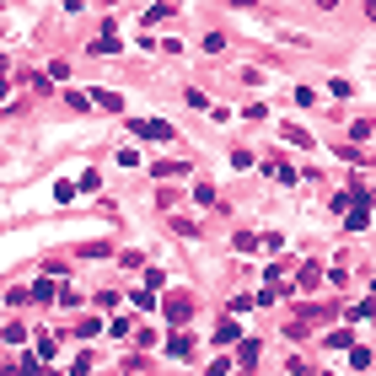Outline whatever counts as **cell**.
<instances>
[{"label": "cell", "instance_id": "1", "mask_svg": "<svg viewBox=\"0 0 376 376\" xmlns=\"http://www.w3.org/2000/svg\"><path fill=\"white\" fill-rule=\"evenodd\" d=\"M161 317H167L172 328H183L188 317H194V296H188V291H172L167 301H161Z\"/></svg>", "mask_w": 376, "mask_h": 376}, {"label": "cell", "instance_id": "2", "mask_svg": "<svg viewBox=\"0 0 376 376\" xmlns=\"http://www.w3.org/2000/svg\"><path fill=\"white\" fill-rule=\"evenodd\" d=\"M134 134H151V140H172V129L161 119H134Z\"/></svg>", "mask_w": 376, "mask_h": 376}, {"label": "cell", "instance_id": "3", "mask_svg": "<svg viewBox=\"0 0 376 376\" xmlns=\"http://www.w3.org/2000/svg\"><path fill=\"white\" fill-rule=\"evenodd\" d=\"M323 285V269L317 264H301V274H296V291H317Z\"/></svg>", "mask_w": 376, "mask_h": 376}, {"label": "cell", "instance_id": "4", "mask_svg": "<svg viewBox=\"0 0 376 376\" xmlns=\"http://www.w3.org/2000/svg\"><path fill=\"white\" fill-rule=\"evenodd\" d=\"M215 344H242V328L231 323V317H220L215 323Z\"/></svg>", "mask_w": 376, "mask_h": 376}, {"label": "cell", "instance_id": "5", "mask_svg": "<svg viewBox=\"0 0 376 376\" xmlns=\"http://www.w3.org/2000/svg\"><path fill=\"white\" fill-rule=\"evenodd\" d=\"M167 355H178V360H188V355H194V339H188V333H172V339H167Z\"/></svg>", "mask_w": 376, "mask_h": 376}, {"label": "cell", "instance_id": "6", "mask_svg": "<svg viewBox=\"0 0 376 376\" xmlns=\"http://www.w3.org/2000/svg\"><path fill=\"white\" fill-rule=\"evenodd\" d=\"M92 102H97L102 113H124V97H119V92H92Z\"/></svg>", "mask_w": 376, "mask_h": 376}, {"label": "cell", "instance_id": "7", "mask_svg": "<svg viewBox=\"0 0 376 376\" xmlns=\"http://www.w3.org/2000/svg\"><path fill=\"white\" fill-rule=\"evenodd\" d=\"M97 54H119V33H113V22H102V38H97Z\"/></svg>", "mask_w": 376, "mask_h": 376}, {"label": "cell", "instance_id": "8", "mask_svg": "<svg viewBox=\"0 0 376 376\" xmlns=\"http://www.w3.org/2000/svg\"><path fill=\"white\" fill-rule=\"evenodd\" d=\"M264 172H269V178H279V183H296V172L285 167V161H279V156H269V161H264Z\"/></svg>", "mask_w": 376, "mask_h": 376}, {"label": "cell", "instance_id": "9", "mask_svg": "<svg viewBox=\"0 0 376 376\" xmlns=\"http://www.w3.org/2000/svg\"><path fill=\"white\" fill-rule=\"evenodd\" d=\"M33 301H60V285H54V279H38V285H33Z\"/></svg>", "mask_w": 376, "mask_h": 376}, {"label": "cell", "instance_id": "10", "mask_svg": "<svg viewBox=\"0 0 376 376\" xmlns=\"http://www.w3.org/2000/svg\"><path fill=\"white\" fill-rule=\"evenodd\" d=\"M237 365H247V371L258 365V339H242V355H237Z\"/></svg>", "mask_w": 376, "mask_h": 376}, {"label": "cell", "instance_id": "11", "mask_svg": "<svg viewBox=\"0 0 376 376\" xmlns=\"http://www.w3.org/2000/svg\"><path fill=\"white\" fill-rule=\"evenodd\" d=\"M285 140H291V146H312V134H306L301 124H285Z\"/></svg>", "mask_w": 376, "mask_h": 376}, {"label": "cell", "instance_id": "12", "mask_svg": "<svg viewBox=\"0 0 376 376\" xmlns=\"http://www.w3.org/2000/svg\"><path fill=\"white\" fill-rule=\"evenodd\" d=\"M231 242H237V253H253V247H258V237H253V231H237Z\"/></svg>", "mask_w": 376, "mask_h": 376}, {"label": "cell", "instance_id": "13", "mask_svg": "<svg viewBox=\"0 0 376 376\" xmlns=\"http://www.w3.org/2000/svg\"><path fill=\"white\" fill-rule=\"evenodd\" d=\"M279 296H285V291H279V285H264V291H258V306H274Z\"/></svg>", "mask_w": 376, "mask_h": 376}, {"label": "cell", "instance_id": "14", "mask_svg": "<svg viewBox=\"0 0 376 376\" xmlns=\"http://www.w3.org/2000/svg\"><path fill=\"white\" fill-rule=\"evenodd\" d=\"M350 365H355V371H365V365H371V350H355V344H350Z\"/></svg>", "mask_w": 376, "mask_h": 376}, {"label": "cell", "instance_id": "15", "mask_svg": "<svg viewBox=\"0 0 376 376\" xmlns=\"http://www.w3.org/2000/svg\"><path fill=\"white\" fill-rule=\"evenodd\" d=\"M365 16H371V22H376V0H365Z\"/></svg>", "mask_w": 376, "mask_h": 376}, {"label": "cell", "instance_id": "16", "mask_svg": "<svg viewBox=\"0 0 376 376\" xmlns=\"http://www.w3.org/2000/svg\"><path fill=\"white\" fill-rule=\"evenodd\" d=\"M317 6H323V11H333V6H339V0H317Z\"/></svg>", "mask_w": 376, "mask_h": 376}]
</instances>
